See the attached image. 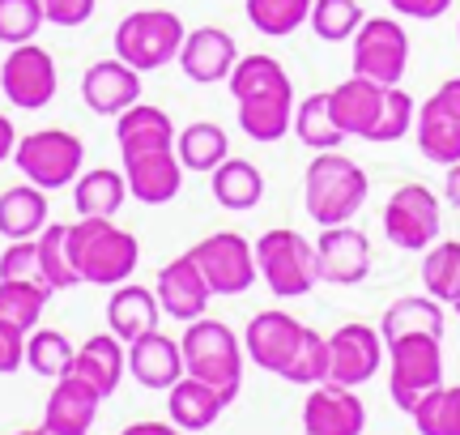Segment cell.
<instances>
[{
    "instance_id": "4",
    "label": "cell",
    "mask_w": 460,
    "mask_h": 435,
    "mask_svg": "<svg viewBox=\"0 0 460 435\" xmlns=\"http://www.w3.org/2000/svg\"><path fill=\"white\" fill-rule=\"evenodd\" d=\"M180 351H183V371L197 376L205 385H214L226 405L239 397L243 388V337L234 333L230 324L222 320H209V316H197L188 320V329L180 337Z\"/></svg>"
},
{
    "instance_id": "1",
    "label": "cell",
    "mask_w": 460,
    "mask_h": 435,
    "mask_svg": "<svg viewBox=\"0 0 460 435\" xmlns=\"http://www.w3.org/2000/svg\"><path fill=\"white\" fill-rule=\"evenodd\" d=\"M230 99H234V116L256 146H273L290 133L295 124V82L290 73L273 60V56H239L230 68Z\"/></svg>"
},
{
    "instance_id": "33",
    "label": "cell",
    "mask_w": 460,
    "mask_h": 435,
    "mask_svg": "<svg viewBox=\"0 0 460 435\" xmlns=\"http://www.w3.org/2000/svg\"><path fill=\"white\" fill-rule=\"evenodd\" d=\"M48 299L51 290L39 278H0V324L31 333V329H39Z\"/></svg>"
},
{
    "instance_id": "32",
    "label": "cell",
    "mask_w": 460,
    "mask_h": 435,
    "mask_svg": "<svg viewBox=\"0 0 460 435\" xmlns=\"http://www.w3.org/2000/svg\"><path fill=\"white\" fill-rule=\"evenodd\" d=\"M413 141H418L422 158L435 163V167H452V163H460V124L452 116H444L430 99L422 102L418 116H413Z\"/></svg>"
},
{
    "instance_id": "25",
    "label": "cell",
    "mask_w": 460,
    "mask_h": 435,
    "mask_svg": "<svg viewBox=\"0 0 460 435\" xmlns=\"http://www.w3.org/2000/svg\"><path fill=\"white\" fill-rule=\"evenodd\" d=\"M222 410H226V397H222L214 385H205V380H197V376H188V371L166 388V414H171V422L188 435L209 431Z\"/></svg>"
},
{
    "instance_id": "38",
    "label": "cell",
    "mask_w": 460,
    "mask_h": 435,
    "mask_svg": "<svg viewBox=\"0 0 460 435\" xmlns=\"http://www.w3.org/2000/svg\"><path fill=\"white\" fill-rule=\"evenodd\" d=\"M422 286L430 299L452 303L460 295V239H435L422 256Z\"/></svg>"
},
{
    "instance_id": "36",
    "label": "cell",
    "mask_w": 460,
    "mask_h": 435,
    "mask_svg": "<svg viewBox=\"0 0 460 435\" xmlns=\"http://www.w3.org/2000/svg\"><path fill=\"white\" fill-rule=\"evenodd\" d=\"M295 137L312 154L337 150V146H341L345 133H341V124H337V116H332L329 94H307V99L298 102L295 107Z\"/></svg>"
},
{
    "instance_id": "55",
    "label": "cell",
    "mask_w": 460,
    "mask_h": 435,
    "mask_svg": "<svg viewBox=\"0 0 460 435\" xmlns=\"http://www.w3.org/2000/svg\"><path fill=\"white\" fill-rule=\"evenodd\" d=\"M456 39H460V26H456Z\"/></svg>"
},
{
    "instance_id": "42",
    "label": "cell",
    "mask_w": 460,
    "mask_h": 435,
    "mask_svg": "<svg viewBox=\"0 0 460 435\" xmlns=\"http://www.w3.org/2000/svg\"><path fill=\"white\" fill-rule=\"evenodd\" d=\"M281 380H290V385H324L329 380V337L315 333L312 324H307V333H303V342H298L295 359H290V368H286V376Z\"/></svg>"
},
{
    "instance_id": "34",
    "label": "cell",
    "mask_w": 460,
    "mask_h": 435,
    "mask_svg": "<svg viewBox=\"0 0 460 435\" xmlns=\"http://www.w3.org/2000/svg\"><path fill=\"white\" fill-rule=\"evenodd\" d=\"M175 154H180L183 171H214L230 154L226 129L214 120H192L188 129L175 133Z\"/></svg>"
},
{
    "instance_id": "7",
    "label": "cell",
    "mask_w": 460,
    "mask_h": 435,
    "mask_svg": "<svg viewBox=\"0 0 460 435\" xmlns=\"http://www.w3.org/2000/svg\"><path fill=\"white\" fill-rule=\"evenodd\" d=\"M384 354H388V393H393L396 410L410 414L430 388L444 385V337H396V342H388Z\"/></svg>"
},
{
    "instance_id": "47",
    "label": "cell",
    "mask_w": 460,
    "mask_h": 435,
    "mask_svg": "<svg viewBox=\"0 0 460 435\" xmlns=\"http://www.w3.org/2000/svg\"><path fill=\"white\" fill-rule=\"evenodd\" d=\"M22 363H26V333L0 324V376H13Z\"/></svg>"
},
{
    "instance_id": "24",
    "label": "cell",
    "mask_w": 460,
    "mask_h": 435,
    "mask_svg": "<svg viewBox=\"0 0 460 435\" xmlns=\"http://www.w3.org/2000/svg\"><path fill=\"white\" fill-rule=\"evenodd\" d=\"M124 368H128V351H124V342L115 333L85 337L82 346H77V354H73V376H82L99 397H111L115 388H119Z\"/></svg>"
},
{
    "instance_id": "31",
    "label": "cell",
    "mask_w": 460,
    "mask_h": 435,
    "mask_svg": "<svg viewBox=\"0 0 460 435\" xmlns=\"http://www.w3.org/2000/svg\"><path fill=\"white\" fill-rule=\"evenodd\" d=\"M413 333L444 337V307H439V299H430V295H405V299L388 303V312L379 320L384 346L396 342V337H413Z\"/></svg>"
},
{
    "instance_id": "17",
    "label": "cell",
    "mask_w": 460,
    "mask_h": 435,
    "mask_svg": "<svg viewBox=\"0 0 460 435\" xmlns=\"http://www.w3.org/2000/svg\"><path fill=\"white\" fill-rule=\"evenodd\" d=\"M367 427V405L354 388L341 385H312L303 402V435H362Z\"/></svg>"
},
{
    "instance_id": "49",
    "label": "cell",
    "mask_w": 460,
    "mask_h": 435,
    "mask_svg": "<svg viewBox=\"0 0 460 435\" xmlns=\"http://www.w3.org/2000/svg\"><path fill=\"white\" fill-rule=\"evenodd\" d=\"M430 102H435L444 116H452L460 124V77H447V82L439 85L435 94H430Z\"/></svg>"
},
{
    "instance_id": "45",
    "label": "cell",
    "mask_w": 460,
    "mask_h": 435,
    "mask_svg": "<svg viewBox=\"0 0 460 435\" xmlns=\"http://www.w3.org/2000/svg\"><path fill=\"white\" fill-rule=\"evenodd\" d=\"M0 278H39V244L9 239V248L0 252Z\"/></svg>"
},
{
    "instance_id": "6",
    "label": "cell",
    "mask_w": 460,
    "mask_h": 435,
    "mask_svg": "<svg viewBox=\"0 0 460 435\" xmlns=\"http://www.w3.org/2000/svg\"><path fill=\"white\" fill-rule=\"evenodd\" d=\"M183 17L175 9H137L115 26V56L132 65L137 73H154V68L175 65L183 48Z\"/></svg>"
},
{
    "instance_id": "51",
    "label": "cell",
    "mask_w": 460,
    "mask_h": 435,
    "mask_svg": "<svg viewBox=\"0 0 460 435\" xmlns=\"http://www.w3.org/2000/svg\"><path fill=\"white\" fill-rule=\"evenodd\" d=\"M17 150V129L9 116H0V163H9Z\"/></svg>"
},
{
    "instance_id": "10",
    "label": "cell",
    "mask_w": 460,
    "mask_h": 435,
    "mask_svg": "<svg viewBox=\"0 0 460 435\" xmlns=\"http://www.w3.org/2000/svg\"><path fill=\"white\" fill-rule=\"evenodd\" d=\"M188 256L197 261V269L205 273V282H209L214 295H243L261 278L256 273V248L239 231L205 235L200 244L188 248Z\"/></svg>"
},
{
    "instance_id": "11",
    "label": "cell",
    "mask_w": 460,
    "mask_h": 435,
    "mask_svg": "<svg viewBox=\"0 0 460 435\" xmlns=\"http://www.w3.org/2000/svg\"><path fill=\"white\" fill-rule=\"evenodd\" d=\"M444 231L439 218V197L427 184H401L384 205V235L393 248L427 252Z\"/></svg>"
},
{
    "instance_id": "28",
    "label": "cell",
    "mask_w": 460,
    "mask_h": 435,
    "mask_svg": "<svg viewBox=\"0 0 460 435\" xmlns=\"http://www.w3.org/2000/svg\"><path fill=\"white\" fill-rule=\"evenodd\" d=\"M48 222H51L48 192L34 188L31 180L0 192V235H4V239H34Z\"/></svg>"
},
{
    "instance_id": "5",
    "label": "cell",
    "mask_w": 460,
    "mask_h": 435,
    "mask_svg": "<svg viewBox=\"0 0 460 435\" xmlns=\"http://www.w3.org/2000/svg\"><path fill=\"white\" fill-rule=\"evenodd\" d=\"M256 273L278 299H303L312 295L320 282V265H315V244L303 239L290 226H273L264 231L256 244Z\"/></svg>"
},
{
    "instance_id": "43",
    "label": "cell",
    "mask_w": 460,
    "mask_h": 435,
    "mask_svg": "<svg viewBox=\"0 0 460 435\" xmlns=\"http://www.w3.org/2000/svg\"><path fill=\"white\" fill-rule=\"evenodd\" d=\"M312 31L324 39V43H341L358 31L362 22V4L358 0H312Z\"/></svg>"
},
{
    "instance_id": "3",
    "label": "cell",
    "mask_w": 460,
    "mask_h": 435,
    "mask_svg": "<svg viewBox=\"0 0 460 435\" xmlns=\"http://www.w3.org/2000/svg\"><path fill=\"white\" fill-rule=\"evenodd\" d=\"M371 192L367 171L341 150H320L307 163L303 175V205L315 226H337V222H354Z\"/></svg>"
},
{
    "instance_id": "39",
    "label": "cell",
    "mask_w": 460,
    "mask_h": 435,
    "mask_svg": "<svg viewBox=\"0 0 460 435\" xmlns=\"http://www.w3.org/2000/svg\"><path fill=\"white\" fill-rule=\"evenodd\" d=\"M418 435H460V385L430 388L422 402L410 410Z\"/></svg>"
},
{
    "instance_id": "27",
    "label": "cell",
    "mask_w": 460,
    "mask_h": 435,
    "mask_svg": "<svg viewBox=\"0 0 460 435\" xmlns=\"http://www.w3.org/2000/svg\"><path fill=\"white\" fill-rule=\"evenodd\" d=\"M329 102H332V116L341 124L345 137H371L376 129V116H379V102H384V85L367 82V77H345L337 90H329Z\"/></svg>"
},
{
    "instance_id": "46",
    "label": "cell",
    "mask_w": 460,
    "mask_h": 435,
    "mask_svg": "<svg viewBox=\"0 0 460 435\" xmlns=\"http://www.w3.org/2000/svg\"><path fill=\"white\" fill-rule=\"evenodd\" d=\"M39 9H43V22L60 26V31H73V26H85L94 17L99 0H39Z\"/></svg>"
},
{
    "instance_id": "29",
    "label": "cell",
    "mask_w": 460,
    "mask_h": 435,
    "mask_svg": "<svg viewBox=\"0 0 460 435\" xmlns=\"http://www.w3.org/2000/svg\"><path fill=\"white\" fill-rule=\"evenodd\" d=\"M209 188H214V201L222 209H234V214H247L256 209L264 197V175L256 163L247 158H222L214 171H209Z\"/></svg>"
},
{
    "instance_id": "23",
    "label": "cell",
    "mask_w": 460,
    "mask_h": 435,
    "mask_svg": "<svg viewBox=\"0 0 460 435\" xmlns=\"http://www.w3.org/2000/svg\"><path fill=\"white\" fill-rule=\"evenodd\" d=\"M128 371L141 388H171L183 376V351L163 329H149L128 342Z\"/></svg>"
},
{
    "instance_id": "12",
    "label": "cell",
    "mask_w": 460,
    "mask_h": 435,
    "mask_svg": "<svg viewBox=\"0 0 460 435\" xmlns=\"http://www.w3.org/2000/svg\"><path fill=\"white\" fill-rule=\"evenodd\" d=\"M0 90H4V99L22 107V111H39V107H48L56 99V90H60V73H56V60H51L48 48H39V43H17L9 48V56L0 60Z\"/></svg>"
},
{
    "instance_id": "35",
    "label": "cell",
    "mask_w": 460,
    "mask_h": 435,
    "mask_svg": "<svg viewBox=\"0 0 460 435\" xmlns=\"http://www.w3.org/2000/svg\"><path fill=\"white\" fill-rule=\"evenodd\" d=\"M34 244H39V282L48 286L51 295H56V290L82 286L77 269H73V256H68V226L65 222H48L43 231L34 235Z\"/></svg>"
},
{
    "instance_id": "50",
    "label": "cell",
    "mask_w": 460,
    "mask_h": 435,
    "mask_svg": "<svg viewBox=\"0 0 460 435\" xmlns=\"http://www.w3.org/2000/svg\"><path fill=\"white\" fill-rule=\"evenodd\" d=\"M119 435H188V431H180L175 422H132Z\"/></svg>"
},
{
    "instance_id": "15",
    "label": "cell",
    "mask_w": 460,
    "mask_h": 435,
    "mask_svg": "<svg viewBox=\"0 0 460 435\" xmlns=\"http://www.w3.org/2000/svg\"><path fill=\"white\" fill-rule=\"evenodd\" d=\"M315 265H320V282H332V286L367 282V273H371V239L358 226H349V222L320 226Z\"/></svg>"
},
{
    "instance_id": "30",
    "label": "cell",
    "mask_w": 460,
    "mask_h": 435,
    "mask_svg": "<svg viewBox=\"0 0 460 435\" xmlns=\"http://www.w3.org/2000/svg\"><path fill=\"white\" fill-rule=\"evenodd\" d=\"M128 201V184L124 171L115 167H90L73 180V205L77 218H115Z\"/></svg>"
},
{
    "instance_id": "16",
    "label": "cell",
    "mask_w": 460,
    "mask_h": 435,
    "mask_svg": "<svg viewBox=\"0 0 460 435\" xmlns=\"http://www.w3.org/2000/svg\"><path fill=\"white\" fill-rule=\"evenodd\" d=\"M239 60V43L234 34L222 26H197L183 34V48L175 56V65L183 68V77L197 85H217L230 77V68Z\"/></svg>"
},
{
    "instance_id": "13",
    "label": "cell",
    "mask_w": 460,
    "mask_h": 435,
    "mask_svg": "<svg viewBox=\"0 0 460 435\" xmlns=\"http://www.w3.org/2000/svg\"><path fill=\"white\" fill-rule=\"evenodd\" d=\"M384 337L379 329L362 324V320H349L337 333L329 337V385L341 388H358L367 380H376V371L384 368Z\"/></svg>"
},
{
    "instance_id": "40",
    "label": "cell",
    "mask_w": 460,
    "mask_h": 435,
    "mask_svg": "<svg viewBox=\"0 0 460 435\" xmlns=\"http://www.w3.org/2000/svg\"><path fill=\"white\" fill-rule=\"evenodd\" d=\"M243 13L261 34L281 39L312 17V0H243Z\"/></svg>"
},
{
    "instance_id": "20",
    "label": "cell",
    "mask_w": 460,
    "mask_h": 435,
    "mask_svg": "<svg viewBox=\"0 0 460 435\" xmlns=\"http://www.w3.org/2000/svg\"><path fill=\"white\" fill-rule=\"evenodd\" d=\"M124 184L128 197L141 205H166L180 197L183 188V163L175 150H154V154H137L124 158Z\"/></svg>"
},
{
    "instance_id": "44",
    "label": "cell",
    "mask_w": 460,
    "mask_h": 435,
    "mask_svg": "<svg viewBox=\"0 0 460 435\" xmlns=\"http://www.w3.org/2000/svg\"><path fill=\"white\" fill-rule=\"evenodd\" d=\"M39 31H43L39 0H0V43H4V48L31 43Z\"/></svg>"
},
{
    "instance_id": "22",
    "label": "cell",
    "mask_w": 460,
    "mask_h": 435,
    "mask_svg": "<svg viewBox=\"0 0 460 435\" xmlns=\"http://www.w3.org/2000/svg\"><path fill=\"white\" fill-rule=\"evenodd\" d=\"M175 124L163 107L154 102H132L128 111L115 116V146L119 158H137V154H154V150H175Z\"/></svg>"
},
{
    "instance_id": "18",
    "label": "cell",
    "mask_w": 460,
    "mask_h": 435,
    "mask_svg": "<svg viewBox=\"0 0 460 435\" xmlns=\"http://www.w3.org/2000/svg\"><path fill=\"white\" fill-rule=\"evenodd\" d=\"M82 102L94 116L115 120L119 111H128L132 102H141V73L132 65H124L119 56L94 60L82 73Z\"/></svg>"
},
{
    "instance_id": "48",
    "label": "cell",
    "mask_w": 460,
    "mask_h": 435,
    "mask_svg": "<svg viewBox=\"0 0 460 435\" xmlns=\"http://www.w3.org/2000/svg\"><path fill=\"white\" fill-rule=\"evenodd\" d=\"M401 17H413V22H435L452 9V0H388Z\"/></svg>"
},
{
    "instance_id": "52",
    "label": "cell",
    "mask_w": 460,
    "mask_h": 435,
    "mask_svg": "<svg viewBox=\"0 0 460 435\" xmlns=\"http://www.w3.org/2000/svg\"><path fill=\"white\" fill-rule=\"evenodd\" d=\"M444 197H447V201H452V205H456V209H460V163H452V167H447Z\"/></svg>"
},
{
    "instance_id": "19",
    "label": "cell",
    "mask_w": 460,
    "mask_h": 435,
    "mask_svg": "<svg viewBox=\"0 0 460 435\" xmlns=\"http://www.w3.org/2000/svg\"><path fill=\"white\" fill-rule=\"evenodd\" d=\"M158 307H163L171 320H197L205 316V307H209V299H214V290H209V282H205V273L197 269V261L183 252V256H175V261H166L163 269H158Z\"/></svg>"
},
{
    "instance_id": "8",
    "label": "cell",
    "mask_w": 460,
    "mask_h": 435,
    "mask_svg": "<svg viewBox=\"0 0 460 435\" xmlns=\"http://www.w3.org/2000/svg\"><path fill=\"white\" fill-rule=\"evenodd\" d=\"M82 163H85V146L82 137L68 133V129H39V133L17 137L13 167L22 171V180H31L43 192L68 188L82 175Z\"/></svg>"
},
{
    "instance_id": "37",
    "label": "cell",
    "mask_w": 460,
    "mask_h": 435,
    "mask_svg": "<svg viewBox=\"0 0 460 435\" xmlns=\"http://www.w3.org/2000/svg\"><path fill=\"white\" fill-rule=\"evenodd\" d=\"M73 354L77 346L68 342L60 329H31L26 333V368L43 380H60L73 371Z\"/></svg>"
},
{
    "instance_id": "2",
    "label": "cell",
    "mask_w": 460,
    "mask_h": 435,
    "mask_svg": "<svg viewBox=\"0 0 460 435\" xmlns=\"http://www.w3.org/2000/svg\"><path fill=\"white\" fill-rule=\"evenodd\" d=\"M68 256L82 282L119 286L141 265V244L132 231L115 226V218H77L68 226Z\"/></svg>"
},
{
    "instance_id": "9",
    "label": "cell",
    "mask_w": 460,
    "mask_h": 435,
    "mask_svg": "<svg viewBox=\"0 0 460 435\" xmlns=\"http://www.w3.org/2000/svg\"><path fill=\"white\" fill-rule=\"evenodd\" d=\"M349 48L354 73L376 85H401L410 68V34L396 17H362L358 31L349 34Z\"/></svg>"
},
{
    "instance_id": "53",
    "label": "cell",
    "mask_w": 460,
    "mask_h": 435,
    "mask_svg": "<svg viewBox=\"0 0 460 435\" xmlns=\"http://www.w3.org/2000/svg\"><path fill=\"white\" fill-rule=\"evenodd\" d=\"M13 435H51V431H43V427H31V431H13Z\"/></svg>"
},
{
    "instance_id": "41",
    "label": "cell",
    "mask_w": 460,
    "mask_h": 435,
    "mask_svg": "<svg viewBox=\"0 0 460 435\" xmlns=\"http://www.w3.org/2000/svg\"><path fill=\"white\" fill-rule=\"evenodd\" d=\"M413 116H418V107L413 99L401 90V85H384V102H379V116H376V129H371V146H393L401 137L413 133Z\"/></svg>"
},
{
    "instance_id": "54",
    "label": "cell",
    "mask_w": 460,
    "mask_h": 435,
    "mask_svg": "<svg viewBox=\"0 0 460 435\" xmlns=\"http://www.w3.org/2000/svg\"><path fill=\"white\" fill-rule=\"evenodd\" d=\"M452 307H456V316H460V295H456V299H452Z\"/></svg>"
},
{
    "instance_id": "14",
    "label": "cell",
    "mask_w": 460,
    "mask_h": 435,
    "mask_svg": "<svg viewBox=\"0 0 460 435\" xmlns=\"http://www.w3.org/2000/svg\"><path fill=\"white\" fill-rule=\"evenodd\" d=\"M307 333V324L295 320L281 307H269V312H256L243 329V354L256 363L261 371H273V376H286L290 359H295L298 342Z\"/></svg>"
},
{
    "instance_id": "21",
    "label": "cell",
    "mask_w": 460,
    "mask_h": 435,
    "mask_svg": "<svg viewBox=\"0 0 460 435\" xmlns=\"http://www.w3.org/2000/svg\"><path fill=\"white\" fill-rule=\"evenodd\" d=\"M102 397L85 385L82 376H60L56 388H51L48 405H43V431L51 435H90L94 419H99Z\"/></svg>"
},
{
    "instance_id": "26",
    "label": "cell",
    "mask_w": 460,
    "mask_h": 435,
    "mask_svg": "<svg viewBox=\"0 0 460 435\" xmlns=\"http://www.w3.org/2000/svg\"><path fill=\"white\" fill-rule=\"evenodd\" d=\"M158 295L149 286L137 282H119L111 286V299H107V333H115L124 346L137 342L141 333L158 329Z\"/></svg>"
}]
</instances>
